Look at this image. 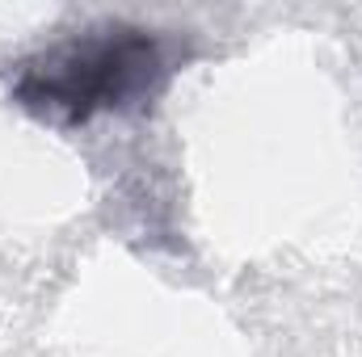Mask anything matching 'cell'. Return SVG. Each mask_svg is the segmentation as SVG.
I'll return each mask as SVG.
<instances>
[{
    "instance_id": "1",
    "label": "cell",
    "mask_w": 362,
    "mask_h": 357,
    "mask_svg": "<svg viewBox=\"0 0 362 357\" xmlns=\"http://www.w3.org/2000/svg\"><path fill=\"white\" fill-rule=\"evenodd\" d=\"M169 59L160 38L135 25H105L76 34L30 59L13 85L17 105L47 122H89L93 114H122L160 92Z\"/></svg>"
}]
</instances>
